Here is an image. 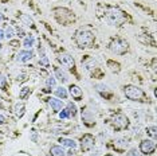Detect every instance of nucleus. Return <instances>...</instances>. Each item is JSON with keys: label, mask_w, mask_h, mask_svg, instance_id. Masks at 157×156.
Wrapping results in <instances>:
<instances>
[{"label": "nucleus", "mask_w": 157, "mask_h": 156, "mask_svg": "<svg viewBox=\"0 0 157 156\" xmlns=\"http://www.w3.org/2000/svg\"><path fill=\"white\" fill-rule=\"evenodd\" d=\"M109 50L113 53V54L117 55H124L126 54L128 50H129V43H128L125 39L122 38H113L109 43Z\"/></svg>", "instance_id": "20e7f679"}, {"label": "nucleus", "mask_w": 157, "mask_h": 156, "mask_svg": "<svg viewBox=\"0 0 157 156\" xmlns=\"http://www.w3.org/2000/svg\"><path fill=\"white\" fill-rule=\"evenodd\" d=\"M110 124H112V127L116 131H122L129 127V119L125 115H122V113H116V115L112 117Z\"/></svg>", "instance_id": "423d86ee"}, {"label": "nucleus", "mask_w": 157, "mask_h": 156, "mask_svg": "<svg viewBox=\"0 0 157 156\" xmlns=\"http://www.w3.org/2000/svg\"><path fill=\"white\" fill-rule=\"evenodd\" d=\"M58 61H59V63H62V66L66 67V69L73 70L74 67H75V61H74V58L70 54H67V53H62V54H59Z\"/></svg>", "instance_id": "6e6552de"}, {"label": "nucleus", "mask_w": 157, "mask_h": 156, "mask_svg": "<svg viewBox=\"0 0 157 156\" xmlns=\"http://www.w3.org/2000/svg\"><path fill=\"white\" fill-rule=\"evenodd\" d=\"M54 15H55V19L58 20L60 24H63V26H69L70 23H73L74 20H75V16H74V14L71 12L70 10L62 8V7H59V8H55L54 10Z\"/></svg>", "instance_id": "39448f33"}, {"label": "nucleus", "mask_w": 157, "mask_h": 156, "mask_svg": "<svg viewBox=\"0 0 157 156\" xmlns=\"http://www.w3.org/2000/svg\"><path fill=\"white\" fill-rule=\"evenodd\" d=\"M7 86H8V84H7V78L0 73V89L7 90Z\"/></svg>", "instance_id": "a878e982"}, {"label": "nucleus", "mask_w": 157, "mask_h": 156, "mask_svg": "<svg viewBox=\"0 0 157 156\" xmlns=\"http://www.w3.org/2000/svg\"><path fill=\"white\" fill-rule=\"evenodd\" d=\"M124 94L132 101H138V102H146L148 101L145 92L142 90L141 88L134 86V85H125L124 86Z\"/></svg>", "instance_id": "7ed1b4c3"}, {"label": "nucleus", "mask_w": 157, "mask_h": 156, "mask_svg": "<svg viewBox=\"0 0 157 156\" xmlns=\"http://www.w3.org/2000/svg\"><path fill=\"white\" fill-rule=\"evenodd\" d=\"M50 155L51 156H66V152L62 145H52L50 148Z\"/></svg>", "instance_id": "f3484780"}, {"label": "nucleus", "mask_w": 157, "mask_h": 156, "mask_svg": "<svg viewBox=\"0 0 157 156\" xmlns=\"http://www.w3.org/2000/svg\"><path fill=\"white\" fill-rule=\"evenodd\" d=\"M95 89H97V92L102 96V97H109V96L112 94V92H110L109 86H106V85H103V84L95 85Z\"/></svg>", "instance_id": "dca6fc26"}, {"label": "nucleus", "mask_w": 157, "mask_h": 156, "mask_svg": "<svg viewBox=\"0 0 157 156\" xmlns=\"http://www.w3.org/2000/svg\"><path fill=\"white\" fill-rule=\"evenodd\" d=\"M54 73H55V78H58L62 84H66L69 81V77H67V73L65 70H62L60 67H54Z\"/></svg>", "instance_id": "4468645a"}, {"label": "nucleus", "mask_w": 157, "mask_h": 156, "mask_svg": "<svg viewBox=\"0 0 157 156\" xmlns=\"http://www.w3.org/2000/svg\"><path fill=\"white\" fill-rule=\"evenodd\" d=\"M20 20L26 24V26H28V27H31V28H35V24H34V20H33V18L31 16H28V15H26V14H20Z\"/></svg>", "instance_id": "aec40b11"}, {"label": "nucleus", "mask_w": 157, "mask_h": 156, "mask_svg": "<svg viewBox=\"0 0 157 156\" xmlns=\"http://www.w3.org/2000/svg\"><path fill=\"white\" fill-rule=\"evenodd\" d=\"M103 22H106L109 26H122L126 20V15L122 10H120L118 7H105L103 8V15L101 16Z\"/></svg>", "instance_id": "f257e3e1"}, {"label": "nucleus", "mask_w": 157, "mask_h": 156, "mask_svg": "<svg viewBox=\"0 0 157 156\" xmlns=\"http://www.w3.org/2000/svg\"><path fill=\"white\" fill-rule=\"evenodd\" d=\"M81 117H82V121L86 127H93L95 125V119H94V115L91 113V111H89L87 108L82 109L81 111Z\"/></svg>", "instance_id": "9d476101"}, {"label": "nucleus", "mask_w": 157, "mask_h": 156, "mask_svg": "<svg viewBox=\"0 0 157 156\" xmlns=\"http://www.w3.org/2000/svg\"><path fill=\"white\" fill-rule=\"evenodd\" d=\"M3 20H4V15H3V14H0V22H3Z\"/></svg>", "instance_id": "f704fd0d"}, {"label": "nucleus", "mask_w": 157, "mask_h": 156, "mask_svg": "<svg viewBox=\"0 0 157 156\" xmlns=\"http://www.w3.org/2000/svg\"><path fill=\"white\" fill-rule=\"evenodd\" d=\"M126 156H142V154H141L140 151L136 150V148H133V150H130L129 152H128Z\"/></svg>", "instance_id": "c756f323"}, {"label": "nucleus", "mask_w": 157, "mask_h": 156, "mask_svg": "<svg viewBox=\"0 0 157 156\" xmlns=\"http://www.w3.org/2000/svg\"><path fill=\"white\" fill-rule=\"evenodd\" d=\"M4 35H6L7 39H12L13 37H15V30H13V27H12V26H8V27H7Z\"/></svg>", "instance_id": "393cba45"}, {"label": "nucleus", "mask_w": 157, "mask_h": 156, "mask_svg": "<svg viewBox=\"0 0 157 156\" xmlns=\"http://www.w3.org/2000/svg\"><path fill=\"white\" fill-rule=\"evenodd\" d=\"M3 39H6V35H4V31H3L2 28H0V42H2Z\"/></svg>", "instance_id": "72a5a7b5"}, {"label": "nucleus", "mask_w": 157, "mask_h": 156, "mask_svg": "<svg viewBox=\"0 0 157 156\" xmlns=\"http://www.w3.org/2000/svg\"><path fill=\"white\" fill-rule=\"evenodd\" d=\"M74 42L79 49H89L94 45L95 35L90 30L86 28H78L74 34Z\"/></svg>", "instance_id": "f03ea898"}, {"label": "nucleus", "mask_w": 157, "mask_h": 156, "mask_svg": "<svg viewBox=\"0 0 157 156\" xmlns=\"http://www.w3.org/2000/svg\"><path fill=\"white\" fill-rule=\"evenodd\" d=\"M69 92H70L71 97H73L74 100L81 101L82 98H83V92H82V89H81L79 86H78V85H70Z\"/></svg>", "instance_id": "f8f14e48"}, {"label": "nucleus", "mask_w": 157, "mask_h": 156, "mask_svg": "<svg viewBox=\"0 0 157 156\" xmlns=\"http://www.w3.org/2000/svg\"><path fill=\"white\" fill-rule=\"evenodd\" d=\"M67 112H69L70 117H75L77 116V112H78L75 104H73V102H69V104H67Z\"/></svg>", "instance_id": "5701e85b"}, {"label": "nucleus", "mask_w": 157, "mask_h": 156, "mask_svg": "<svg viewBox=\"0 0 157 156\" xmlns=\"http://www.w3.org/2000/svg\"><path fill=\"white\" fill-rule=\"evenodd\" d=\"M59 117L60 119H69L70 115H69V112H67V109H62V111L59 112Z\"/></svg>", "instance_id": "7c9ffc66"}, {"label": "nucleus", "mask_w": 157, "mask_h": 156, "mask_svg": "<svg viewBox=\"0 0 157 156\" xmlns=\"http://www.w3.org/2000/svg\"><path fill=\"white\" fill-rule=\"evenodd\" d=\"M13 112H15V115L16 117H23L24 115V112H26V106H24L23 102H16L15 106H13Z\"/></svg>", "instance_id": "a211bd4d"}, {"label": "nucleus", "mask_w": 157, "mask_h": 156, "mask_svg": "<svg viewBox=\"0 0 157 156\" xmlns=\"http://www.w3.org/2000/svg\"><path fill=\"white\" fill-rule=\"evenodd\" d=\"M59 143L62 147H67V148H71V150H75L77 148V143L74 140H71V139H59Z\"/></svg>", "instance_id": "6ab92c4d"}, {"label": "nucleus", "mask_w": 157, "mask_h": 156, "mask_svg": "<svg viewBox=\"0 0 157 156\" xmlns=\"http://www.w3.org/2000/svg\"><path fill=\"white\" fill-rule=\"evenodd\" d=\"M34 57V53L31 50H22L19 51V54L16 55V61L20 62V63H26L28 61H31Z\"/></svg>", "instance_id": "9b49d317"}, {"label": "nucleus", "mask_w": 157, "mask_h": 156, "mask_svg": "<svg viewBox=\"0 0 157 156\" xmlns=\"http://www.w3.org/2000/svg\"><path fill=\"white\" fill-rule=\"evenodd\" d=\"M46 85H47V88H54L55 86V78L48 77L47 81H46Z\"/></svg>", "instance_id": "c85d7f7f"}, {"label": "nucleus", "mask_w": 157, "mask_h": 156, "mask_svg": "<svg viewBox=\"0 0 157 156\" xmlns=\"http://www.w3.org/2000/svg\"><path fill=\"white\" fill-rule=\"evenodd\" d=\"M35 43V38L34 35H27L26 38H24V42H23V46L26 47V50H28V49H31Z\"/></svg>", "instance_id": "412c9836"}, {"label": "nucleus", "mask_w": 157, "mask_h": 156, "mask_svg": "<svg viewBox=\"0 0 157 156\" xmlns=\"http://www.w3.org/2000/svg\"><path fill=\"white\" fill-rule=\"evenodd\" d=\"M48 105L51 106V111L54 113H59L63 109V101L58 98H48Z\"/></svg>", "instance_id": "ddd939ff"}, {"label": "nucleus", "mask_w": 157, "mask_h": 156, "mask_svg": "<svg viewBox=\"0 0 157 156\" xmlns=\"http://www.w3.org/2000/svg\"><path fill=\"white\" fill-rule=\"evenodd\" d=\"M156 151V143L152 140H142L140 143V152L144 155H152Z\"/></svg>", "instance_id": "1a4fd4ad"}, {"label": "nucleus", "mask_w": 157, "mask_h": 156, "mask_svg": "<svg viewBox=\"0 0 157 156\" xmlns=\"http://www.w3.org/2000/svg\"><path fill=\"white\" fill-rule=\"evenodd\" d=\"M108 65L112 66V67H110V69H112V72H117V73L120 72V65H118V63H114L113 61H109Z\"/></svg>", "instance_id": "cd10ccee"}, {"label": "nucleus", "mask_w": 157, "mask_h": 156, "mask_svg": "<svg viewBox=\"0 0 157 156\" xmlns=\"http://www.w3.org/2000/svg\"><path fill=\"white\" fill-rule=\"evenodd\" d=\"M0 51H2V45H0Z\"/></svg>", "instance_id": "e433bc0d"}, {"label": "nucleus", "mask_w": 157, "mask_h": 156, "mask_svg": "<svg viewBox=\"0 0 157 156\" xmlns=\"http://www.w3.org/2000/svg\"><path fill=\"white\" fill-rule=\"evenodd\" d=\"M145 132H146V135H148L149 137H152L153 140H156V125H151V127H148V128L145 129Z\"/></svg>", "instance_id": "b1692460"}, {"label": "nucleus", "mask_w": 157, "mask_h": 156, "mask_svg": "<svg viewBox=\"0 0 157 156\" xmlns=\"http://www.w3.org/2000/svg\"><path fill=\"white\" fill-rule=\"evenodd\" d=\"M55 94L58 96V97L63 98V100H66V98H67V96H69V93H67V90H66L63 86L56 88V89H55Z\"/></svg>", "instance_id": "4be33fe9"}, {"label": "nucleus", "mask_w": 157, "mask_h": 156, "mask_svg": "<svg viewBox=\"0 0 157 156\" xmlns=\"http://www.w3.org/2000/svg\"><path fill=\"white\" fill-rule=\"evenodd\" d=\"M128 145H129V140L128 139H124V137H121V139H117L114 141V148L118 151H125L128 148Z\"/></svg>", "instance_id": "2eb2a0df"}, {"label": "nucleus", "mask_w": 157, "mask_h": 156, "mask_svg": "<svg viewBox=\"0 0 157 156\" xmlns=\"http://www.w3.org/2000/svg\"><path fill=\"white\" fill-rule=\"evenodd\" d=\"M28 94H31V90H30V88H23L22 92L19 93V97H20V100H24V98H27V96Z\"/></svg>", "instance_id": "bb28decb"}, {"label": "nucleus", "mask_w": 157, "mask_h": 156, "mask_svg": "<svg viewBox=\"0 0 157 156\" xmlns=\"http://www.w3.org/2000/svg\"><path fill=\"white\" fill-rule=\"evenodd\" d=\"M6 123H7V119H6L4 116H2V115H0V125H4Z\"/></svg>", "instance_id": "473e14b6"}, {"label": "nucleus", "mask_w": 157, "mask_h": 156, "mask_svg": "<svg viewBox=\"0 0 157 156\" xmlns=\"http://www.w3.org/2000/svg\"><path fill=\"white\" fill-rule=\"evenodd\" d=\"M94 145H95V140H94V137H93V135L86 133V135L82 136V139H81V150L83 152H87V151L93 150Z\"/></svg>", "instance_id": "0eeeda50"}, {"label": "nucleus", "mask_w": 157, "mask_h": 156, "mask_svg": "<svg viewBox=\"0 0 157 156\" xmlns=\"http://www.w3.org/2000/svg\"><path fill=\"white\" fill-rule=\"evenodd\" d=\"M105 156H114V155H113V154H106Z\"/></svg>", "instance_id": "c9c22d12"}, {"label": "nucleus", "mask_w": 157, "mask_h": 156, "mask_svg": "<svg viewBox=\"0 0 157 156\" xmlns=\"http://www.w3.org/2000/svg\"><path fill=\"white\" fill-rule=\"evenodd\" d=\"M39 65H42V66H47L48 65V61H47V57L43 55V57H40V59H39Z\"/></svg>", "instance_id": "2f4dec72"}]
</instances>
